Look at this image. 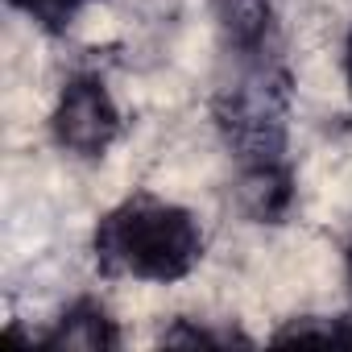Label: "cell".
<instances>
[{"label": "cell", "mask_w": 352, "mask_h": 352, "mask_svg": "<svg viewBox=\"0 0 352 352\" xmlns=\"http://www.w3.org/2000/svg\"><path fill=\"white\" fill-rule=\"evenodd\" d=\"M96 265L112 278L137 282H179L204 257V228L199 220L157 195H129L116 204L91 236Z\"/></svg>", "instance_id": "cell-1"}, {"label": "cell", "mask_w": 352, "mask_h": 352, "mask_svg": "<svg viewBox=\"0 0 352 352\" xmlns=\"http://www.w3.org/2000/svg\"><path fill=\"white\" fill-rule=\"evenodd\" d=\"M120 129H124L120 108L100 75H71L63 83L50 112V133L58 149L75 157H104L120 137Z\"/></svg>", "instance_id": "cell-2"}, {"label": "cell", "mask_w": 352, "mask_h": 352, "mask_svg": "<svg viewBox=\"0 0 352 352\" xmlns=\"http://www.w3.org/2000/svg\"><path fill=\"white\" fill-rule=\"evenodd\" d=\"M216 21H220L224 46H228V54H236V63L270 58V42H274V5L270 0H216Z\"/></svg>", "instance_id": "cell-3"}, {"label": "cell", "mask_w": 352, "mask_h": 352, "mask_svg": "<svg viewBox=\"0 0 352 352\" xmlns=\"http://www.w3.org/2000/svg\"><path fill=\"white\" fill-rule=\"evenodd\" d=\"M42 344L46 348H87V352H100V348H116L120 344V331H116V319L108 315L104 302L79 298V302H71L58 315L54 331Z\"/></svg>", "instance_id": "cell-4"}, {"label": "cell", "mask_w": 352, "mask_h": 352, "mask_svg": "<svg viewBox=\"0 0 352 352\" xmlns=\"http://www.w3.org/2000/svg\"><path fill=\"white\" fill-rule=\"evenodd\" d=\"M9 5H13L17 13H25L34 25L58 34V30H67V25L79 17L87 5H96V0H9Z\"/></svg>", "instance_id": "cell-5"}, {"label": "cell", "mask_w": 352, "mask_h": 352, "mask_svg": "<svg viewBox=\"0 0 352 352\" xmlns=\"http://www.w3.org/2000/svg\"><path fill=\"white\" fill-rule=\"evenodd\" d=\"M344 71H348V91H352V34H348V46H344Z\"/></svg>", "instance_id": "cell-6"}, {"label": "cell", "mask_w": 352, "mask_h": 352, "mask_svg": "<svg viewBox=\"0 0 352 352\" xmlns=\"http://www.w3.org/2000/svg\"><path fill=\"white\" fill-rule=\"evenodd\" d=\"M348 286H352V241H348Z\"/></svg>", "instance_id": "cell-7"}]
</instances>
